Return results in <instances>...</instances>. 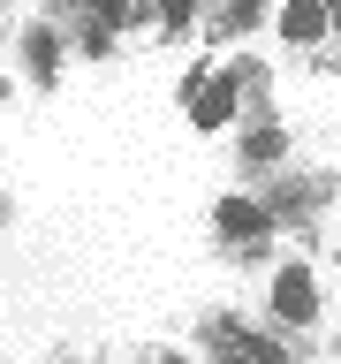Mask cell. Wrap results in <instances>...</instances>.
<instances>
[{
  "instance_id": "cell-1",
  "label": "cell",
  "mask_w": 341,
  "mask_h": 364,
  "mask_svg": "<svg viewBox=\"0 0 341 364\" xmlns=\"http://www.w3.org/2000/svg\"><path fill=\"white\" fill-rule=\"evenodd\" d=\"M182 99H190V122H197V129H220L227 114H235V68H227V76H205L197 68Z\"/></svg>"
},
{
  "instance_id": "cell-2",
  "label": "cell",
  "mask_w": 341,
  "mask_h": 364,
  "mask_svg": "<svg viewBox=\"0 0 341 364\" xmlns=\"http://www.w3.org/2000/svg\"><path fill=\"white\" fill-rule=\"evenodd\" d=\"M273 311L288 318V326L318 318V281H311L303 266H281V273H273Z\"/></svg>"
},
{
  "instance_id": "cell-3",
  "label": "cell",
  "mask_w": 341,
  "mask_h": 364,
  "mask_svg": "<svg viewBox=\"0 0 341 364\" xmlns=\"http://www.w3.org/2000/svg\"><path fill=\"white\" fill-rule=\"evenodd\" d=\"M212 220H220L227 243H235V235H243V243H258V235H266V205H258V198H220V213H212Z\"/></svg>"
},
{
  "instance_id": "cell-4",
  "label": "cell",
  "mask_w": 341,
  "mask_h": 364,
  "mask_svg": "<svg viewBox=\"0 0 341 364\" xmlns=\"http://www.w3.org/2000/svg\"><path fill=\"white\" fill-rule=\"evenodd\" d=\"M281 31H288V38H326V31H334V8H326V0H288V8H281Z\"/></svg>"
},
{
  "instance_id": "cell-5",
  "label": "cell",
  "mask_w": 341,
  "mask_h": 364,
  "mask_svg": "<svg viewBox=\"0 0 341 364\" xmlns=\"http://www.w3.org/2000/svg\"><path fill=\"white\" fill-rule=\"evenodd\" d=\"M23 46H31V76H38V84H53V76H61V38H53L45 23H31V31H23Z\"/></svg>"
},
{
  "instance_id": "cell-6",
  "label": "cell",
  "mask_w": 341,
  "mask_h": 364,
  "mask_svg": "<svg viewBox=\"0 0 341 364\" xmlns=\"http://www.w3.org/2000/svg\"><path fill=\"white\" fill-rule=\"evenodd\" d=\"M250 23H258V8H250V0H235V8H220V16H212V31H250Z\"/></svg>"
},
{
  "instance_id": "cell-7",
  "label": "cell",
  "mask_w": 341,
  "mask_h": 364,
  "mask_svg": "<svg viewBox=\"0 0 341 364\" xmlns=\"http://www.w3.org/2000/svg\"><path fill=\"white\" fill-rule=\"evenodd\" d=\"M243 152H250V159H273V152H281V129H258V136L243 144Z\"/></svg>"
},
{
  "instance_id": "cell-8",
  "label": "cell",
  "mask_w": 341,
  "mask_h": 364,
  "mask_svg": "<svg viewBox=\"0 0 341 364\" xmlns=\"http://www.w3.org/2000/svg\"><path fill=\"white\" fill-rule=\"evenodd\" d=\"M0 99H8V76H0Z\"/></svg>"
}]
</instances>
